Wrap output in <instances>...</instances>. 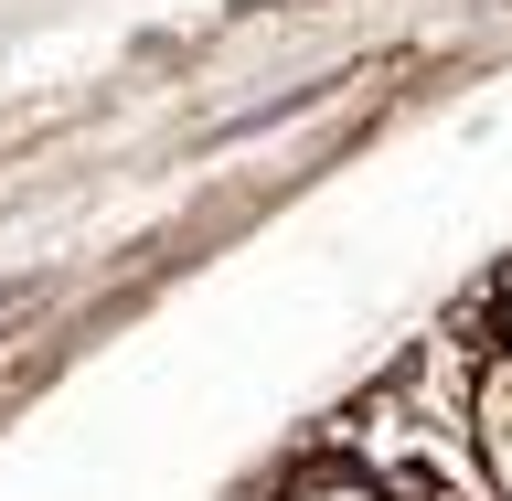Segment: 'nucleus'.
Listing matches in <instances>:
<instances>
[{
    "label": "nucleus",
    "mask_w": 512,
    "mask_h": 501,
    "mask_svg": "<svg viewBox=\"0 0 512 501\" xmlns=\"http://www.w3.org/2000/svg\"><path fill=\"white\" fill-rule=\"evenodd\" d=\"M491 459H502V480H512V374L491 384Z\"/></svg>",
    "instance_id": "nucleus-1"
},
{
    "label": "nucleus",
    "mask_w": 512,
    "mask_h": 501,
    "mask_svg": "<svg viewBox=\"0 0 512 501\" xmlns=\"http://www.w3.org/2000/svg\"><path fill=\"white\" fill-rule=\"evenodd\" d=\"M310 501H363V491H310Z\"/></svg>",
    "instance_id": "nucleus-2"
}]
</instances>
